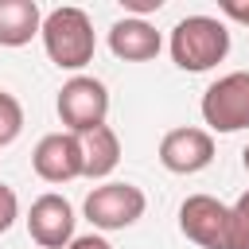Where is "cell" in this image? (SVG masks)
<instances>
[{
    "instance_id": "obj_1",
    "label": "cell",
    "mask_w": 249,
    "mask_h": 249,
    "mask_svg": "<svg viewBox=\"0 0 249 249\" xmlns=\"http://www.w3.org/2000/svg\"><path fill=\"white\" fill-rule=\"evenodd\" d=\"M230 54V31L214 16H187L171 31V58L179 70L202 74Z\"/></svg>"
},
{
    "instance_id": "obj_2",
    "label": "cell",
    "mask_w": 249,
    "mask_h": 249,
    "mask_svg": "<svg viewBox=\"0 0 249 249\" xmlns=\"http://www.w3.org/2000/svg\"><path fill=\"white\" fill-rule=\"evenodd\" d=\"M43 47L51 54L54 66L62 70H82L89 58H93V23L82 8H54L47 19H43Z\"/></svg>"
},
{
    "instance_id": "obj_3",
    "label": "cell",
    "mask_w": 249,
    "mask_h": 249,
    "mask_svg": "<svg viewBox=\"0 0 249 249\" xmlns=\"http://www.w3.org/2000/svg\"><path fill=\"white\" fill-rule=\"evenodd\" d=\"M179 226L183 233L202 245V249H237V233H233V214L230 206H222L210 195H191L179 206Z\"/></svg>"
},
{
    "instance_id": "obj_4",
    "label": "cell",
    "mask_w": 249,
    "mask_h": 249,
    "mask_svg": "<svg viewBox=\"0 0 249 249\" xmlns=\"http://www.w3.org/2000/svg\"><path fill=\"white\" fill-rule=\"evenodd\" d=\"M202 121L214 132L249 128V70H233L202 93Z\"/></svg>"
},
{
    "instance_id": "obj_5",
    "label": "cell",
    "mask_w": 249,
    "mask_h": 249,
    "mask_svg": "<svg viewBox=\"0 0 249 249\" xmlns=\"http://www.w3.org/2000/svg\"><path fill=\"white\" fill-rule=\"evenodd\" d=\"M105 113H109V89L97 78L78 74V78H70L58 89V117H62L66 132L82 136L89 128H101L105 124Z\"/></svg>"
},
{
    "instance_id": "obj_6",
    "label": "cell",
    "mask_w": 249,
    "mask_h": 249,
    "mask_svg": "<svg viewBox=\"0 0 249 249\" xmlns=\"http://www.w3.org/2000/svg\"><path fill=\"white\" fill-rule=\"evenodd\" d=\"M144 206H148V198L132 183H105L86 195V218L97 230H124L144 214Z\"/></svg>"
},
{
    "instance_id": "obj_7",
    "label": "cell",
    "mask_w": 249,
    "mask_h": 249,
    "mask_svg": "<svg viewBox=\"0 0 249 249\" xmlns=\"http://www.w3.org/2000/svg\"><path fill=\"white\" fill-rule=\"evenodd\" d=\"M214 160V140L206 128H171L160 140V163L175 175H195Z\"/></svg>"
},
{
    "instance_id": "obj_8",
    "label": "cell",
    "mask_w": 249,
    "mask_h": 249,
    "mask_svg": "<svg viewBox=\"0 0 249 249\" xmlns=\"http://www.w3.org/2000/svg\"><path fill=\"white\" fill-rule=\"evenodd\" d=\"M31 163H35V175L47 179V183H70L82 175V144L74 132H51L35 144L31 152Z\"/></svg>"
},
{
    "instance_id": "obj_9",
    "label": "cell",
    "mask_w": 249,
    "mask_h": 249,
    "mask_svg": "<svg viewBox=\"0 0 249 249\" xmlns=\"http://www.w3.org/2000/svg\"><path fill=\"white\" fill-rule=\"evenodd\" d=\"M27 230L43 249H62L74 241V210L62 195H39L27 214Z\"/></svg>"
},
{
    "instance_id": "obj_10",
    "label": "cell",
    "mask_w": 249,
    "mask_h": 249,
    "mask_svg": "<svg viewBox=\"0 0 249 249\" xmlns=\"http://www.w3.org/2000/svg\"><path fill=\"white\" fill-rule=\"evenodd\" d=\"M109 51L124 62H148V58L160 54V31L148 19L124 16L109 27Z\"/></svg>"
},
{
    "instance_id": "obj_11",
    "label": "cell",
    "mask_w": 249,
    "mask_h": 249,
    "mask_svg": "<svg viewBox=\"0 0 249 249\" xmlns=\"http://www.w3.org/2000/svg\"><path fill=\"white\" fill-rule=\"evenodd\" d=\"M78 144H82V175H89V179H105L121 160V140L109 124L82 132Z\"/></svg>"
},
{
    "instance_id": "obj_12",
    "label": "cell",
    "mask_w": 249,
    "mask_h": 249,
    "mask_svg": "<svg viewBox=\"0 0 249 249\" xmlns=\"http://www.w3.org/2000/svg\"><path fill=\"white\" fill-rule=\"evenodd\" d=\"M43 27L35 0H0V47H23Z\"/></svg>"
},
{
    "instance_id": "obj_13",
    "label": "cell",
    "mask_w": 249,
    "mask_h": 249,
    "mask_svg": "<svg viewBox=\"0 0 249 249\" xmlns=\"http://www.w3.org/2000/svg\"><path fill=\"white\" fill-rule=\"evenodd\" d=\"M19 128H23V109H19V101L0 89V148L12 144V140L19 136Z\"/></svg>"
},
{
    "instance_id": "obj_14",
    "label": "cell",
    "mask_w": 249,
    "mask_h": 249,
    "mask_svg": "<svg viewBox=\"0 0 249 249\" xmlns=\"http://www.w3.org/2000/svg\"><path fill=\"white\" fill-rule=\"evenodd\" d=\"M233 214V233H237V249H249V191L230 206Z\"/></svg>"
},
{
    "instance_id": "obj_15",
    "label": "cell",
    "mask_w": 249,
    "mask_h": 249,
    "mask_svg": "<svg viewBox=\"0 0 249 249\" xmlns=\"http://www.w3.org/2000/svg\"><path fill=\"white\" fill-rule=\"evenodd\" d=\"M16 214H19V202H16V191L0 183V233H8V230H12V222H16Z\"/></svg>"
},
{
    "instance_id": "obj_16",
    "label": "cell",
    "mask_w": 249,
    "mask_h": 249,
    "mask_svg": "<svg viewBox=\"0 0 249 249\" xmlns=\"http://www.w3.org/2000/svg\"><path fill=\"white\" fill-rule=\"evenodd\" d=\"M218 8H222L230 19H237V23H249V4H245V0H222Z\"/></svg>"
},
{
    "instance_id": "obj_17",
    "label": "cell",
    "mask_w": 249,
    "mask_h": 249,
    "mask_svg": "<svg viewBox=\"0 0 249 249\" xmlns=\"http://www.w3.org/2000/svg\"><path fill=\"white\" fill-rule=\"evenodd\" d=\"M70 249H113V245H109L105 237H97V233H86V237H74Z\"/></svg>"
},
{
    "instance_id": "obj_18",
    "label": "cell",
    "mask_w": 249,
    "mask_h": 249,
    "mask_svg": "<svg viewBox=\"0 0 249 249\" xmlns=\"http://www.w3.org/2000/svg\"><path fill=\"white\" fill-rule=\"evenodd\" d=\"M121 4H124L128 12H136V19H140V12H156L163 0H121Z\"/></svg>"
},
{
    "instance_id": "obj_19",
    "label": "cell",
    "mask_w": 249,
    "mask_h": 249,
    "mask_svg": "<svg viewBox=\"0 0 249 249\" xmlns=\"http://www.w3.org/2000/svg\"><path fill=\"white\" fill-rule=\"evenodd\" d=\"M241 163H245V171H249V148H245V152H241Z\"/></svg>"
}]
</instances>
